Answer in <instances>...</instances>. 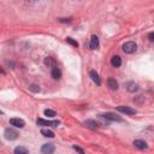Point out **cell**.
<instances>
[{
    "label": "cell",
    "instance_id": "obj_9",
    "mask_svg": "<svg viewBox=\"0 0 154 154\" xmlns=\"http://www.w3.org/2000/svg\"><path fill=\"white\" fill-rule=\"evenodd\" d=\"M89 47L91 49H96L99 47V37L96 35H93L91 38V43H89Z\"/></svg>",
    "mask_w": 154,
    "mask_h": 154
},
{
    "label": "cell",
    "instance_id": "obj_8",
    "mask_svg": "<svg viewBox=\"0 0 154 154\" xmlns=\"http://www.w3.org/2000/svg\"><path fill=\"white\" fill-rule=\"evenodd\" d=\"M111 64H112V66H114V68H119L122 65V58L119 56H113L111 58Z\"/></svg>",
    "mask_w": 154,
    "mask_h": 154
},
{
    "label": "cell",
    "instance_id": "obj_14",
    "mask_svg": "<svg viewBox=\"0 0 154 154\" xmlns=\"http://www.w3.org/2000/svg\"><path fill=\"white\" fill-rule=\"evenodd\" d=\"M107 84H108L110 89H112V91H117V89H118V82L116 81L114 78H108L107 80Z\"/></svg>",
    "mask_w": 154,
    "mask_h": 154
},
{
    "label": "cell",
    "instance_id": "obj_12",
    "mask_svg": "<svg viewBox=\"0 0 154 154\" xmlns=\"http://www.w3.org/2000/svg\"><path fill=\"white\" fill-rule=\"evenodd\" d=\"M91 77H92L93 82L96 83V86H100V84H101V80H100V77H99V75H98L96 71L92 70V71H91Z\"/></svg>",
    "mask_w": 154,
    "mask_h": 154
},
{
    "label": "cell",
    "instance_id": "obj_7",
    "mask_svg": "<svg viewBox=\"0 0 154 154\" xmlns=\"http://www.w3.org/2000/svg\"><path fill=\"white\" fill-rule=\"evenodd\" d=\"M10 124L14 125L15 128H24L25 122L23 119H19V118H11L10 119Z\"/></svg>",
    "mask_w": 154,
    "mask_h": 154
},
{
    "label": "cell",
    "instance_id": "obj_18",
    "mask_svg": "<svg viewBox=\"0 0 154 154\" xmlns=\"http://www.w3.org/2000/svg\"><path fill=\"white\" fill-rule=\"evenodd\" d=\"M15 153L16 154H28L29 150L24 147H17V148H15Z\"/></svg>",
    "mask_w": 154,
    "mask_h": 154
},
{
    "label": "cell",
    "instance_id": "obj_17",
    "mask_svg": "<svg viewBox=\"0 0 154 154\" xmlns=\"http://www.w3.org/2000/svg\"><path fill=\"white\" fill-rule=\"evenodd\" d=\"M41 135H43L45 137H49V138H53L54 137V133L48 130V129H42L41 130Z\"/></svg>",
    "mask_w": 154,
    "mask_h": 154
},
{
    "label": "cell",
    "instance_id": "obj_13",
    "mask_svg": "<svg viewBox=\"0 0 154 154\" xmlns=\"http://www.w3.org/2000/svg\"><path fill=\"white\" fill-rule=\"evenodd\" d=\"M45 65H46L47 68H54V66H56V60H54V58H52V57H46V58H45Z\"/></svg>",
    "mask_w": 154,
    "mask_h": 154
},
{
    "label": "cell",
    "instance_id": "obj_1",
    "mask_svg": "<svg viewBox=\"0 0 154 154\" xmlns=\"http://www.w3.org/2000/svg\"><path fill=\"white\" fill-rule=\"evenodd\" d=\"M101 118H104L106 120H112V122H122V117H119V116H117L116 113H112V112H106V113H102L100 114Z\"/></svg>",
    "mask_w": 154,
    "mask_h": 154
},
{
    "label": "cell",
    "instance_id": "obj_4",
    "mask_svg": "<svg viewBox=\"0 0 154 154\" xmlns=\"http://www.w3.org/2000/svg\"><path fill=\"white\" fill-rule=\"evenodd\" d=\"M36 123H37V125H45V126H58L59 125L58 120H45L41 118H38L36 120Z\"/></svg>",
    "mask_w": 154,
    "mask_h": 154
},
{
    "label": "cell",
    "instance_id": "obj_2",
    "mask_svg": "<svg viewBox=\"0 0 154 154\" xmlns=\"http://www.w3.org/2000/svg\"><path fill=\"white\" fill-rule=\"evenodd\" d=\"M123 52L124 53H128V54H131V53H134L135 51H136V48H137V46H136V43L135 42H133V41H129V42H125L124 45H123Z\"/></svg>",
    "mask_w": 154,
    "mask_h": 154
},
{
    "label": "cell",
    "instance_id": "obj_21",
    "mask_svg": "<svg viewBox=\"0 0 154 154\" xmlns=\"http://www.w3.org/2000/svg\"><path fill=\"white\" fill-rule=\"evenodd\" d=\"M66 42H68V43H70V45H71V46H73V47H78V42L75 41L73 38H71V37H68V38H66Z\"/></svg>",
    "mask_w": 154,
    "mask_h": 154
},
{
    "label": "cell",
    "instance_id": "obj_5",
    "mask_svg": "<svg viewBox=\"0 0 154 154\" xmlns=\"http://www.w3.org/2000/svg\"><path fill=\"white\" fill-rule=\"evenodd\" d=\"M54 150H56V147L52 143H46V145H43L41 147V152L43 154H52Z\"/></svg>",
    "mask_w": 154,
    "mask_h": 154
},
{
    "label": "cell",
    "instance_id": "obj_16",
    "mask_svg": "<svg viewBox=\"0 0 154 154\" xmlns=\"http://www.w3.org/2000/svg\"><path fill=\"white\" fill-rule=\"evenodd\" d=\"M137 89H138V86L135 82H129V83H128V91H129V92L134 93V92L137 91Z\"/></svg>",
    "mask_w": 154,
    "mask_h": 154
},
{
    "label": "cell",
    "instance_id": "obj_20",
    "mask_svg": "<svg viewBox=\"0 0 154 154\" xmlns=\"http://www.w3.org/2000/svg\"><path fill=\"white\" fill-rule=\"evenodd\" d=\"M45 116H47V117H56L57 116V113H56V111H53V110H45Z\"/></svg>",
    "mask_w": 154,
    "mask_h": 154
},
{
    "label": "cell",
    "instance_id": "obj_22",
    "mask_svg": "<svg viewBox=\"0 0 154 154\" xmlns=\"http://www.w3.org/2000/svg\"><path fill=\"white\" fill-rule=\"evenodd\" d=\"M61 23H70L71 22V18H60L59 19Z\"/></svg>",
    "mask_w": 154,
    "mask_h": 154
},
{
    "label": "cell",
    "instance_id": "obj_23",
    "mask_svg": "<svg viewBox=\"0 0 154 154\" xmlns=\"http://www.w3.org/2000/svg\"><path fill=\"white\" fill-rule=\"evenodd\" d=\"M73 149H75V150H77V152H80V153H84V150H83V149H81L80 147H76V146H73Z\"/></svg>",
    "mask_w": 154,
    "mask_h": 154
},
{
    "label": "cell",
    "instance_id": "obj_3",
    "mask_svg": "<svg viewBox=\"0 0 154 154\" xmlns=\"http://www.w3.org/2000/svg\"><path fill=\"white\" fill-rule=\"evenodd\" d=\"M4 136H5V138L9 140V141H15V140L18 138L19 134H18L16 130H14V129H6L5 133H4Z\"/></svg>",
    "mask_w": 154,
    "mask_h": 154
},
{
    "label": "cell",
    "instance_id": "obj_25",
    "mask_svg": "<svg viewBox=\"0 0 154 154\" xmlns=\"http://www.w3.org/2000/svg\"><path fill=\"white\" fill-rule=\"evenodd\" d=\"M0 73H1V75H5V71H4V69H3L1 66H0Z\"/></svg>",
    "mask_w": 154,
    "mask_h": 154
},
{
    "label": "cell",
    "instance_id": "obj_15",
    "mask_svg": "<svg viewBox=\"0 0 154 154\" xmlns=\"http://www.w3.org/2000/svg\"><path fill=\"white\" fill-rule=\"evenodd\" d=\"M52 77H53L54 80H60L61 78V71L57 66H54L52 69Z\"/></svg>",
    "mask_w": 154,
    "mask_h": 154
},
{
    "label": "cell",
    "instance_id": "obj_19",
    "mask_svg": "<svg viewBox=\"0 0 154 154\" xmlns=\"http://www.w3.org/2000/svg\"><path fill=\"white\" fill-rule=\"evenodd\" d=\"M29 91L33 92V93H38V92H40V86H37V84L33 83V84L29 86Z\"/></svg>",
    "mask_w": 154,
    "mask_h": 154
},
{
    "label": "cell",
    "instance_id": "obj_6",
    "mask_svg": "<svg viewBox=\"0 0 154 154\" xmlns=\"http://www.w3.org/2000/svg\"><path fill=\"white\" fill-rule=\"evenodd\" d=\"M117 111L122 112V113H125V114H135L136 113V110H134L131 107H128V106H118Z\"/></svg>",
    "mask_w": 154,
    "mask_h": 154
},
{
    "label": "cell",
    "instance_id": "obj_10",
    "mask_svg": "<svg viewBox=\"0 0 154 154\" xmlns=\"http://www.w3.org/2000/svg\"><path fill=\"white\" fill-rule=\"evenodd\" d=\"M133 145L136 148H138V149H146L147 148V143L145 142V141H142V140H135L133 142Z\"/></svg>",
    "mask_w": 154,
    "mask_h": 154
},
{
    "label": "cell",
    "instance_id": "obj_24",
    "mask_svg": "<svg viewBox=\"0 0 154 154\" xmlns=\"http://www.w3.org/2000/svg\"><path fill=\"white\" fill-rule=\"evenodd\" d=\"M148 37H149V41H153V40H154V38H153V37H154V33H149V36H148Z\"/></svg>",
    "mask_w": 154,
    "mask_h": 154
},
{
    "label": "cell",
    "instance_id": "obj_11",
    "mask_svg": "<svg viewBox=\"0 0 154 154\" xmlns=\"http://www.w3.org/2000/svg\"><path fill=\"white\" fill-rule=\"evenodd\" d=\"M84 125L87 128H91V129H93V130H95V129H98V128H99V124L95 120H93V119H87L84 122Z\"/></svg>",
    "mask_w": 154,
    "mask_h": 154
}]
</instances>
